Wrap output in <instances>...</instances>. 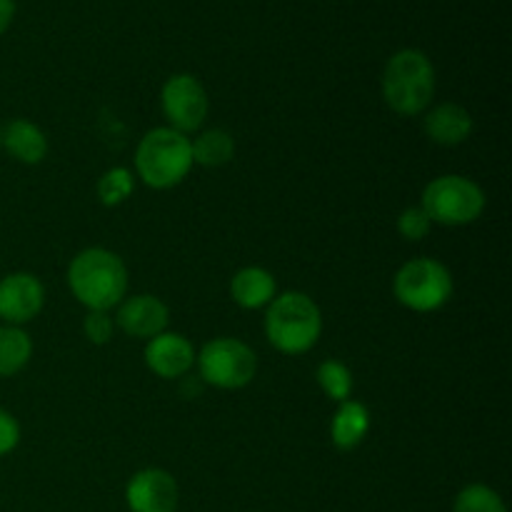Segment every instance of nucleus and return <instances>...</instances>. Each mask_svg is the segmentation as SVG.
Masks as SVG:
<instances>
[{"label": "nucleus", "mask_w": 512, "mask_h": 512, "mask_svg": "<svg viewBox=\"0 0 512 512\" xmlns=\"http://www.w3.org/2000/svg\"><path fill=\"white\" fill-rule=\"evenodd\" d=\"M68 288L88 310H113L128 293V268L108 248H85L70 260Z\"/></svg>", "instance_id": "nucleus-1"}, {"label": "nucleus", "mask_w": 512, "mask_h": 512, "mask_svg": "<svg viewBox=\"0 0 512 512\" xmlns=\"http://www.w3.org/2000/svg\"><path fill=\"white\" fill-rule=\"evenodd\" d=\"M323 315L318 303L300 290L275 295L265 313V338L285 355H303L318 345Z\"/></svg>", "instance_id": "nucleus-2"}, {"label": "nucleus", "mask_w": 512, "mask_h": 512, "mask_svg": "<svg viewBox=\"0 0 512 512\" xmlns=\"http://www.w3.org/2000/svg\"><path fill=\"white\" fill-rule=\"evenodd\" d=\"M193 168V148L188 135L168 128H153L135 150V173L148 188L168 190L183 183Z\"/></svg>", "instance_id": "nucleus-3"}, {"label": "nucleus", "mask_w": 512, "mask_h": 512, "mask_svg": "<svg viewBox=\"0 0 512 512\" xmlns=\"http://www.w3.org/2000/svg\"><path fill=\"white\" fill-rule=\"evenodd\" d=\"M435 95V68L420 50L405 48L383 70V98L393 113L413 118L425 113Z\"/></svg>", "instance_id": "nucleus-4"}, {"label": "nucleus", "mask_w": 512, "mask_h": 512, "mask_svg": "<svg viewBox=\"0 0 512 512\" xmlns=\"http://www.w3.org/2000/svg\"><path fill=\"white\" fill-rule=\"evenodd\" d=\"M420 208L433 223L458 228L475 223L483 215L485 193L465 175H440L425 185Z\"/></svg>", "instance_id": "nucleus-5"}, {"label": "nucleus", "mask_w": 512, "mask_h": 512, "mask_svg": "<svg viewBox=\"0 0 512 512\" xmlns=\"http://www.w3.org/2000/svg\"><path fill=\"white\" fill-rule=\"evenodd\" d=\"M393 293L415 313H433L453 298V275L440 260L413 258L395 273Z\"/></svg>", "instance_id": "nucleus-6"}, {"label": "nucleus", "mask_w": 512, "mask_h": 512, "mask_svg": "<svg viewBox=\"0 0 512 512\" xmlns=\"http://www.w3.org/2000/svg\"><path fill=\"white\" fill-rule=\"evenodd\" d=\"M200 380L220 390H240L253 383L258 373V358L253 348L238 338H215L203 345L195 358Z\"/></svg>", "instance_id": "nucleus-7"}, {"label": "nucleus", "mask_w": 512, "mask_h": 512, "mask_svg": "<svg viewBox=\"0 0 512 512\" xmlns=\"http://www.w3.org/2000/svg\"><path fill=\"white\" fill-rule=\"evenodd\" d=\"M160 105L168 120V128L188 135L200 130V125L208 118V93L203 83L190 73H178L165 80L163 93H160Z\"/></svg>", "instance_id": "nucleus-8"}, {"label": "nucleus", "mask_w": 512, "mask_h": 512, "mask_svg": "<svg viewBox=\"0 0 512 512\" xmlns=\"http://www.w3.org/2000/svg\"><path fill=\"white\" fill-rule=\"evenodd\" d=\"M178 483L168 470H138L125 485V503L130 512H175L178 510Z\"/></svg>", "instance_id": "nucleus-9"}, {"label": "nucleus", "mask_w": 512, "mask_h": 512, "mask_svg": "<svg viewBox=\"0 0 512 512\" xmlns=\"http://www.w3.org/2000/svg\"><path fill=\"white\" fill-rule=\"evenodd\" d=\"M45 288L33 273H10L0 278V320L5 325H25L43 310Z\"/></svg>", "instance_id": "nucleus-10"}, {"label": "nucleus", "mask_w": 512, "mask_h": 512, "mask_svg": "<svg viewBox=\"0 0 512 512\" xmlns=\"http://www.w3.org/2000/svg\"><path fill=\"white\" fill-rule=\"evenodd\" d=\"M195 358H198V350L193 348V343L185 335L170 333V330L155 335L145 345V365L163 380H180L188 375Z\"/></svg>", "instance_id": "nucleus-11"}, {"label": "nucleus", "mask_w": 512, "mask_h": 512, "mask_svg": "<svg viewBox=\"0 0 512 512\" xmlns=\"http://www.w3.org/2000/svg\"><path fill=\"white\" fill-rule=\"evenodd\" d=\"M170 310L168 305L160 298L150 293L133 295V298H125L120 303L118 315H115V323L120 325L125 335L140 340H150L155 335L165 333L168 330Z\"/></svg>", "instance_id": "nucleus-12"}, {"label": "nucleus", "mask_w": 512, "mask_h": 512, "mask_svg": "<svg viewBox=\"0 0 512 512\" xmlns=\"http://www.w3.org/2000/svg\"><path fill=\"white\" fill-rule=\"evenodd\" d=\"M425 133L433 143L438 145H453L465 143L473 133V115L468 108L458 103H440L428 110L425 115Z\"/></svg>", "instance_id": "nucleus-13"}, {"label": "nucleus", "mask_w": 512, "mask_h": 512, "mask_svg": "<svg viewBox=\"0 0 512 512\" xmlns=\"http://www.w3.org/2000/svg\"><path fill=\"white\" fill-rule=\"evenodd\" d=\"M230 295L235 303L245 310L268 308L273 298L278 295V283L270 270L258 268V265H248V268L238 270L230 280Z\"/></svg>", "instance_id": "nucleus-14"}, {"label": "nucleus", "mask_w": 512, "mask_h": 512, "mask_svg": "<svg viewBox=\"0 0 512 512\" xmlns=\"http://www.w3.org/2000/svg\"><path fill=\"white\" fill-rule=\"evenodd\" d=\"M0 145H3L18 163L25 165L43 163L45 155H48V138H45V133L38 125L30 123V120L25 118L10 120V123L5 125L3 133H0Z\"/></svg>", "instance_id": "nucleus-15"}, {"label": "nucleus", "mask_w": 512, "mask_h": 512, "mask_svg": "<svg viewBox=\"0 0 512 512\" xmlns=\"http://www.w3.org/2000/svg\"><path fill=\"white\" fill-rule=\"evenodd\" d=\"M370 430V413L358 400H345L340 403L338 413L330 423V438L338 450H355L365 440Z\"/></svg>", "instance_id": "nucleus-16"}, {"label": "nucleus", "mask_w": 512, "mask_h": 512, "mask_svg": "<svg viewBox=\"0 0 512 512\" xmlns=\"http://www.w3.org/2000/svg\"><path fill=\"white\" fill-rule=\"evenodd\" d=\"M33 358V340L18 325H0V378H13Z\"/></svg>", "instance_id": "nucleus-17"}, {"label": "nucleus", "mask_w": 512, "mask_h": 512, "mask_svg": "<svg viewBox=\"0 0 512 512\" xmlns=\"http://www.w3.org/2000/svg\"><path fill=\"white\" fill-rule=\"evenodd\" d=\"M190 148H193V163L203 165V168H220L233 160L235 140L228 130L210 128L190 140Z\"/></svg>", "instance_id": "nucleus-18"}, {"label": "nucleus", "mask_w": 512, "mask_h": 512, "mask_svg": "<svg viewBox=\"0 0 512 512\" xmlns=\"http://www.w3.org/2000/svg\"><path fill=\"white\" fill-rule=\"evenodd\" d=\"M318 385L335 403H345L353 395V373L340 360H325L318 368Z\"/></svg>", "instance_id": "nucleus-19"}, {"label": "nucleus", "mask_w": 512, "mask_h": 512, "mask_svg": "<svg viewBox=\"0 0 512 512\" xmlns=\"http://www.w3.org/2000/svg\"><path fill=\"white\" fill-rule=\"evenodd\" d=\"M135 190V178L128 168H110L100 175L98 180V198L100 203L115 208V205H123L125 200L133 195Z\"/></svg>", "instance_id": "nucleus-20"}, {"label": "nucleus", "mask_w": 512, "mask_h": 512, "mask_svg": "<svg viewBox=\"0 0 512 512\" xmlns=\"http://www.w3.org/2000/svg\"><path fill=\"white\" fill-rule=\"evenodd\" d=\"M453 512H508L503 498L490 485L473 483L463 488L455 498Z\"/></svg>", "instance_id": "nucleus-21"}, {"label": "nucleus", "mask_w": 512, "mask_h": 512, "mask_svg": "<svg viewBox=\"0 0 512 512\" xmlns=\"http://www.w3.org/2000/svg\"><path fill=\"white\" fill-rule=\"evenodd\" d=\"M430 228H433V220L428 218V213H425L420 205H415V208H405L403 213H400L398 233L403 235L405 240H410V243H418V240L428 238Z\"/></svg>", "instance_id": "nucleus-22"}, {"label": "nucleus", "mask_w": 512, "mask_h": 512, "mask_svg": "<svg viewBox=\"0 0 512 512\" xmlns=\"http://www.w3.org/2000/svg\"><path fill=\"white\" fill-rule=\"evenodd\" d=\"M113 318L105 310H88L83 320V333L85 338L93 345H108L113 340Z\"/></svg>", "instance_id": "nucleus-23"}, {"label": "nucleus", "mask_w": 512, "mask_h": 512, "mask_svg": "<svg viewBox=\"0 0 512 512\" xmlns=\"http://www.w3.org/2000/svg\"><path fill=\"white\" fill-rule=\"evenodd\" d=\"M20 443V425L8 410L0 408V458L13 453Z\"/></svg>", "instance_id": "nucleus-24"}, {"label": "nucleus", "mask_w": 512, "mask_h": 512, "mask_svg": "<svg viewBox=\"0 0 512 512\" xmlns=\"http://www.w3.org/2000/svg\"><path fill=\"white\" fill-rule=\"evenodd\" d=\"M203 380L200 378H195L193 380V375H183V378H180V395H183L185 400H193V398H198L200 393H203Z\"/></svg>", "instance_id": "nucleus-25"}, {"label": "nucleus", "mask_w": 512, "mask_h": 512, "mask_svg": "<svg viewBox=\"0 0 512 512\" xmlns=\"http://www.w3.org/2000/svg\"><path fill=\"white\" fill-rule=\"evenodd\" d=\"M15 15V3L13 0H0V35L10 28Z\"/></svg>", "instance_id": "nucleus-26"}, {"label": "nucleus", "mask_w": 512, "mask_h": 512, "mask_svg": "<svg viewBox=\"0 0 512 512\" xmlns=\"http://www.w3.org/2000/svg\"><path fill=\"white\" fill-rule=\"evenodd\" d=\"M0 133H3V128H0ZM0 148H3V145H0Z\"/></svg>", "instance_id": "nucleus-27"}]
</instances>
